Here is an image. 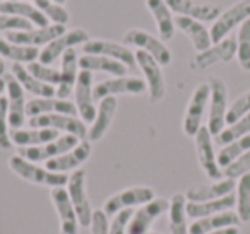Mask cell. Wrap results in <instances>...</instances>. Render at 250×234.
Wrapping results in <instances>:
<instances>
[{
  "label": "cell",
  "mask_w": 250,
  "mask_h": 234,
  "mask_svg": "<svg viewBox=\"0 0 250 234\" xmlns=\"http://www.w3.org/2000/svg\"><path fill=\"white\" fill-rule=\"evenodd\" d=\"M9 168L19 176V178L26 179V181L33 183V185L46 186V188H62L67 186L69 176L63 173H53L46 168H42L36 162H31L24 159L22 156L16 154L9 159Z\"/></svg>",
  "instance_id": "6da1fadb"
},
{
  "label": "cell",
  "mask_w": 250,
  "mask_h": 234,
  "mask_svg": "<svg viewBox=\"0 0 250 234\" xmlns=\"http://www.w3.org/2000/svg\"><path fill=\"white\" fill-rule=\"evenodd\" d=\"M156 193L151 186H129V188H124L120 192L113 193L111 196H108L103 203V212L108 217H113L115 214L122 212V210H132L136 207H143L146 203L153 202L156 198Z\"/></svg>",
  "instance_id": "7a4b0ae2"
},
{
  "label": "cell",
  "mask_w": 250,
  "mask_h": 234,
  "mask_svg": "<svg viewBox=\"0 0 250 234\" xmlns=\"http://www.w3.org/2000/svg\"><path fill=\"white\" fill-rule=\"evenodd\" d=\"M211 87V98H209V117L208 125L212 137L219 134L226 125V113H228V86L221 77H211L208 80Z\"/></svg>",
  "instance_id": "3957f363"
},
{
  "label": "cell",
  "mask_w": 250,
  "mask_h": 234,
  "mask_svg": "<svg viewBox=\"0 0 250 234\" xmlns=\"http://www.w3.org/2000/svg\"><path fill=\"white\" fill-rule=\"evenodd\" d=\"M124 45L125 46H134L137 50L149 53L161 67H167L171 63V52L165 41H161L160 38H156L154 35H151L149 31L141 28H132L124 35Z\"/></svg>",
  "instance_id": "277c9868"
},
{
  "label": "cell",
  "mask_w": 250,
  "mask_h": 234,
  "mask_svg": "<svg viewBox=\"0 0 250 234\" xmlns=\"http://www.w3.org/2000/svg\"><path fill=\"white\" fill-rule=\"evenodd\" d=\"M67 193H69V198L72 202V207L77 214V219H79L81 227H89L91 220H93L94 209L91 205L89 198H87L86 192V171L83 168L74 171L69 176V181H67Z\"/></svg>",
  "instance_id": "5b68a950"
},
{
  "label": "cell",
  "mask_w": 250,
  "mask_h": 234,
  "mask_svg": "<svg viewBox=\"0 0 250 234\" xmlns=\"http://www.w3.org/2000/svg\"><path fill=\"white\" fill-rule=\"evenodd\" d=\"M136 62L137 67L143 70L144 80L147 86V94H149V101L153 104L160 103L167 94V80H165L163 67L149 55V53L137 50L136 52Z\"/></svg>",
  "instance_id": "8992f818"
},
{
  "label": "cell",
  "mask_w": 250,
  "mask_h": 234,
  "mask_svg": "<svg viewBox=\"0 0 250 234\" xmlns=\"http://www.w3.org/2000/svg\"><path fill=\"white\" fill-rule=\"evenodd\" d=\"M247 19H250V0H238L231 7L223 11L221 16L212 22L211 31H209L212 45L228 38L229 33L238 26H242Z\"/></svg>",
  "instance_id": "52a82bcc"
},
{
  "label": "cell",
  "mask_w": 250,
  "mask_h": 234,
  "mask_svg": "<svg viewBox=\"0 0 250 234\" xmlns=\"http://www.w3.org/2000/svg\"><path fill=\"white\" fill-rule=\"evenodd\" d=\"M236 57V38L228 36L223 41L214 43L208 50L201 53H195L194 58L190 60V69L194 72H202L218 63H228Z\"/></svg>",
  "instance_id": "ba28073f"
},
{
  "label": "cell",
  "mask_w": 250,
  "mask_h": 234,
  "mask_svg": "<svg viewBox=\"0 0 250 234\" xmlns=\"http://www.w3.org/2000/svg\"><path fill=\"white\" fill-rule=\"evenodd\" d=\"M209 98H211V87L209 82H202L192 93L190 99H188L187 110L184 115V134L187 137H195L199 130L202 127V118H204L206 108L209 104Z\"/></svg>",
  "instance_id": "9c48e42d"
},
{
  "label": "cell",
  "mask_w": 250,
  "mask_h": 234,
  "mask_svg": "<svg viewBox=\"0 0 250 234\" xmlns=\"http://www.w3.org/2000/svg\"><path fill=\"white\" fill-rule=\"evenodd\" d=\"M89 33L83 28H74L67 29L63 35H60L59 38H55L52 43L45 46V48L40 52L38 62L45 63V65H53L67 50L76 48V46H83L89 41Z\"/></svg>",
  "instance_id": "30bf717a"
},
{
  "label": "cell",
  "mask_w": 250,
  "mask_h": 234,
  "mask_svg": "<svg viewBox=\"0 0 250 234\" xmlns=\"http://www.w3.org/2000/svg\"><path fill=\"white\" fill-rule=\"evenodd\" d=\"M28 125L33 128H52V130L63 132V134L76 135L77 138L84 140L87 137V127L79 117H70V115H42V117L28 118Z\"/></svg>",
  "instance_id": "8fae6325"
},
{
  "label": "cell",
  "mask_w": 250,
  "mask_h": 234,
  "mask_svg": "<svg viewBox=\"0 0 250 234\" xmlns=\"http://www.w3.org/2000/svg\"><path fill=\"white\" fill-rule=\"evenodd\" d=\"M147 93L146 80L141 77H113V79L101 80L94 86L93 96L94 101H101L108 96H115L118 94H132V96H141V94Z\"/></svg>",
  "instance_id": "7c38bea8"
},
{
  "label": "cell",
  "mask_w": 250,
  "mask_h": 234,
  "mask_svg": "<svg viewBox=\"0 0 250 234\" xmlns=\"http://www.w3.org/2000/svg\"><path fill=\"white\" fill-rule=\"evenodd\" d=\"M94 77L93 72H87V70H79V76H77V82L74 87V103L77 108V115L84 123H93L94 118H96V101L93 96L94 89Z\"/></svg>",
  "instance_id": "4fadbf2b"
},
{
  "label": "cell",
  "mask_w": 250,
  "mask_h": 234,
  "mask_svg": "<svg viewBox=\"0 0 250 234\" xmlns=\"http://www.w3.org/2000/svg\"><path fill=\"white\" fill-rule=\"evenodd\" d=\"M81 142V138H77L76 135L63 134L59 138L48 142V144L36 145V147H24L19 149V156H22L24 159L31 162H48L50 159H55L59 156L69 152L70 149H74Z\"/></svg>",
  "instance_id": "5bb4252c"
},
{
  "label": "cell",
  "mask_w": 250,
  "mask_h": 234,
  "mask_svg": "<svg viewBox=\"0 0 250 234\" xmlns=\"http://www.w3.org/2000/svg\"><path fill=\"white\" fill-rule=\"evenodd\" d=\"M83 52L84 55H101L113 58L124 63L129 70H134L137 67L136 53L124 43L110 41V39H89L86 45H83Z\"/></svg>",
  "instance_id": "9a60e30c"
},
{
  "label": "cell",
  "mask_w": 250,
  "mask_h": 234,
  "mask_svg": "<svg viewBox=\"0 0 250 234\" xmlns=\"http://www.w3.org/2000/svg\"><path fill=\"white\" fill-rule=\"evenodd\" d=\"M194 144L199 164H201L202 171L206 173V176L209 179H214V181L221 179L223 169L218 164V157L214 152V140H212V135L208 127H201V130L194 137Z\"/></svg>",
  "instance_id": "2e32d148"
},
{
  "label": "cell",
  "mask_w": 250,
  "mask_h": 234,
  "mask_svg": "<svg viewBox=\"0 0 250 234\" xmlns=\"http://www.w3.org/2000/svg\"><path fill=\"white\" fill-rule=\"evenodd\" d=\"M170 209V200L167 198H154L153 202L139 207L132 214V219L129 222L127 234H146L151 231L154 220L168 212Z\"/></svg>",
  "instance_id": "e0dca14e"
},
{
  "label": "cell",
  "mask_w": 250,
  "mask_h": 234,
  "mask_svg": "<svg viewBox=\"0 0 250 234\" xmlns=\"http://www.w3.org/2000/svg\"><path fill=\"white\" fill-rule=\"evenodd\" d=\"M67 31L65 26L59 24H50L46 28H33L28 31H11L5 35V39H9L11 43L22 46H33V48H45L48 43H52L55 38H59L60 35Z\"/></svg>",
  "instance_id": "ac0fdd59"
},
{
  "label": "cell",
  "mask_w": 250,
  "mask_h": 234,
  "mask_svg": "<svg viewBox=\"0 0 250 234\" xmlns=\"http://www.w3.org/2000/svg\"><path fill=\"white\" fill-rule=\"evenodd\" d=\"M5 79V93L9 101V127L12 130L22 128L26 123V91L21 84L16 80L12 74L4 76Z\"/></svg>",
  "instance_id": "d6986e66"
},
{
  "label": "cell",
  "mask_w": 250,
  "mask_h": 234,
  "mask_svg": "<svg viewBox=\"0 0 250 234\" xmlns=\"http://www.w3.org/2000/svg\"><path fill=\"white\" fill-rule=\"evenodd\" d=\"M177 16L195 19L199 22H214L221 16V7L216 4H197L194 0H165Z\"/></svg>",
  "instance_id": "ffe728a7"
},
{
  "label": "cell",
  "mask_w": 250,
  "mask_h": 234,
  "mask_svg": "<svg viewBox=\"0 0 250 234\" xmlns=\"http://www.w3.org/2000/svg\"><path fill=\"white\" fill-rule=\"evenodd\" d=\"M91 151H93L91 142L81 140L79 144L74 149H70L69 152H65V154L59 156V157H55V159H50L45 168L53 173H63V175H67L69 171L74 173V171H77V169H81V166H83L84 162H87V159L91 157Z\"/></svg>",
  "instance_id": "44dd1931"
},
{
  "label": "cell",
  "mask_w": 250,
  "mask_h": 234,
  "mask_svg": "<svg viewBox=\"0 0 250 234\" xmlns=\"http://www.w3.org/2000/svg\"><path fill=\"white\" fill-rule=\"evenodd\" d=\"M50 198L55 207L60 219V234H77L79 233V219L69 198L67 188H53L50 192Z\"/></svg>",
  "instance_id": "7402d4cb"
},
{
  "label": "cell",
  "mask_w": 250,
  "mask_h": 234,
  "mask_svg": "<svg viewBox=\"0 0 250 234\" xmlns=\"http://www.w3.org/2000/svg\"><path fill=\"white\" fill-rule=\"evenodd\" d=\"M70 115V117H79L77 115L76 103L69 99H59V98H33L26 104V117H42V115Z\"/></svg>",
  "instance_id": "603a6c76"
},
{
  "label": "cell",
  "mask_w": 250,
  "mask_h": 234,
  "mask_svg": "<svg viewBox=\"0 0 250 234\" xmlns=\"http://www.w3.org/2000/svg\"><path fill=\"white\" fill-rule=\"evenodd\" d=\"M117 106L118 99L115 96H108L100 101L96 110V118L91 123V127L87 128V140L98 142L108 134L111 123H113L115 113H117Z\"/></svg>",
  "instance_id": "cb8c5ba5"
},
{
  "label": "cell",
  "mask_w": 250,
  "mask_h": 234,
  "mask_svg": "<svg viewBox=\"0 0 250 234\" xmlns=\"http://www.w3.org/2000/svg\"><path fill=\"white\" fill-rule=\"evenodd\" d=\"M79 55L76 48L67 50L62 55V65H60V84L57 86V98L59 99H69L74 93V87L79 76Z\"/></svg>",
  "instance_id": "d4e9b609"
},
{
  "label": "cell",
  "mask_w": 250,
  "mask_h": 234,
  "mask_svg": "<svg viewBox=\"0 0 250 234\" xmlns=\"http://www.w3.org/2000/svg\"><path fill=\"white\" fill-rule=\"evenodd\" d=\"M235 188V179L223 178L209 185L192 186L185 192V196H187V202H209V200H218L226 195H231Z\"/></svg>",
  "instance_id": "484cf974"
},
{
  "label": "cell",
  "mask_w": 250,
  "mask_h": 234,
  "mask_svg": "<svg viewBox=\"0 0 250 234\" xmlns=\"http://www.w3.org/2000/svg\"><path fill=\"white\" fill-rule=\"evenodd\" d=\"M0 12L9 16H18L26 21H29L36 28H46L50 26V21L42 14L40 9L33 2H24V0H4L0 4Z\"/></svg>",
  "instance_id": "4316f807"
},
{
  "label": "cell",
  "mask_w": 250,
  "mask_h": 234,
  "mask_svg": "<svg viewBox=\"0 0 250 234\" xmlns=\"http://www.w3.org/2000/svg\"><path fill=\"white\" fill-rule=\"evenodd\" d=\"M146 7L153 14L154 21H156L158 35H160L161 41H170L175 36V18L171 9L165 0H146Z\"/></svg>",
  "instance_id": "83f0119b"
},
{
  "label": "cell",
  "mask_w": 250,
  "mask_h": 234,
  "mask_svg": "<svg viewBox=\"0 0 250 234\" xmlns=\"http://www.w3.org/2000/svg\"><path fill=\"white\" fill-rule=\"evenodd\" d=\"M175 26L182 33H185V36L192 41V45H194L197 53L204 52V50H208L212 45L211 33H209V29L202 22L190 18H185V16H177L175 18Z\"/></svg>",
  "instance_id": "f1b7e54d"
},
{
  "label": "cell",
  "mask_w": 250,
  "mask_h": 234,
  "mask_svg": "<svg viewBox=\"0 0 250 234\" xmlns=\"http://www.w3.org/2000/svg\"><path fill=\"white\" fill-rule=\"evenodd\" d=\"M59 132L52 130V128H18V130L11 132V140L12 145H18L19 149L24 147H36V145L48 144V142L59 138Z\"/></svg>",
  "instance_id": "f546056e"
},
{
  "label": "cell",
  "mask_w": 250,
  "mask_h": 234,
  "mask_svg": "<svg viewBox=\"0 0 250 234\" xmlns=\"http://www.w3.org/2000/svg\"><path fill=\"white\" fill-rule=\"evenodd\" d=\"M242 222L238 217V214L233 212V210H226L221 214H214V215L202 217V219H195L194 222L188 227V233L190 234H209L212 231L225 229V227L238 226Z\"/></svg>",
  "instance_id": "4dcf8cb0"
},
{
  "label": "cell",
  "mask_w": 250,
  "mask_h": 234,
  "mask_svg": "<svg viewBox=\"0 0 250 234\" xmlns=\"http://www.w3.org/2000/svg\"><path fill=\"white\" fill-rule=\"evenodd\" d=\"M11 74L16 77L19 84L22 86V89L26 93H31L35 98H55L57 96V89L53 86H48V84L42 82L36 77H33L29 74V70L26 69V65H21V63H12V70Z\"/></svg>",
  "instance_id": "1f68e13d"
},
{
  "label": "cell",
  "mask_w": 250,
  "mask_h": 234,
  "mask_svg": "<svg viewBox=\"0 0 250 234\" xmlns=\"http://www.w3.org/2000/svg\"><path fill=\"white\" fill-rule=\"evenodd\" d=\"M236 205V196L226 195L218 200H209V202H187V215L190 219H202V217L221 214L226 210H231Z\"/></svg>",
  "instance_id": "d6a6232c"
},
{
  "label": "cell",
  "mask_w": 250,
  "mask_h": 234,
  "mask_svg": "<svg viewBox=\"0 0 250 234\" xmlns=\"http://www.w3.org/2000/svg\"><path fill=\"white\" fill-rule=\"evenodd\" d=\"M79 69L87 70V72H103L110 74L113 77H125L127 74V67L124 63L117 62L113 58L101 55H83L79 57Z\"/></svg>",
  "instance_id": "836d02e7"
},
{
  "label": "cell",
  "mask_w": 250,
  "mask_h": 234,
  "mask_svg": "<svg viewBox=\"0 0 250 234\" xmlns=\"http://www.w3.org/2000/svg\"><path fill=\"white\" fill-rule=\"evenodd\" d=\"M187 217V196L185 193H175L170 200V209H168L171 234H190Z\"/></svg>",
  "instance_id": "e575fe53"
},
{
  "label": "cell",
  "mask_w": 250,
  "mask_h": 234,
  "mask_svg": "<svg viewBox=\"0 0 250 234\" xmlns=\"http://www.w3.org/2000/svg\"><path fill=\"white\" fill-rule=\"evenodd\" d=\"M0 57L11 60L14 63L28 65V63L36 62L40 58V50L33 48V46L16 45V43H11L9 39L0 36Z\"/></svg>",
  "instance_id": "d590c367"
},
{
  "label": "cell",
  "mask_w": 250,
  "mask_h": 234,
  "mask_svg": "<svg viewBox=\"0 0 250 234\" xmlns=\"http://www.w3.org/2000/svg\"><path fill=\"white\" fill-rule=\"evenodd\" d=\"M247 151H250V134L238 138V140H235V142H229V144L223 145V147L219 149V152L216 154L219 168L225 169L226 166H229L233 161H236V159L242 154H245Z\"/></svg>",
  "instance_id": "8d00e7d4"
},
{
  "label": "cell",
  "mask_w": 250,
  "mask_h": 234,
  "mask_svg": "<svg viewBox=\"0 0 250 234\" xmlns=\"http://www.w3.org/2000/svg\"><path fill=\"white\" fill-rule=\"evenodd\" d=\"M249 134H250V113L245 115L243 118H240L235 123L226 125V127L214 137V142L223 147V145L238 140V138L245 137V135H249Z\"/></svg>",
  "instance_id": "74e56055"
},
{
  "label": "cell",
  "mask_w": 250,
  "mask_h": 234,
  "mask_svg": "<svg viewBox=\"0 0 250 234\" xmlns=\"http://www.w3.org/2000/svg\"><path fill=\"white\" fill-rule=\"evenodd\" d=\"M33 4L36 5V9L42 11V14L48 19L52 24L65 26L70 19V14L63 5L57 4L53 0H31Z\"/></svg>",
  "instance_id": "f35d334b"
},
{
  "label": "cell",
  "mask_w": 250,
  "mask_h": 234,
  "mask_svg": "<svg viewBox=\"0 0 250 234\" xmlns=\"http://www.w3.org/2000/svg\"><path fill=\"white\" fill-rule=\"evenodd\" d=\"M236 60L245 72H250V19L238 28L236 35Z\"/></svg>",
  "instance_id": "ab89813d"
},
{
  "label": "cell",
  "mask_w": 250,
  "mask_h": 234,
  "mask_svg": "<svg viewBox=\"0 0 250 234\" xmlns=\"http://www.w3.org/2000/svg\"><path fill=\"white\" fill-rule=\"evenodd\" d=\"M236 214L242 222H250V173L236 185Z\"/></svg>",
  "instance_id": "60d3db41"
},
{
  "label": "cell",
  "mask_w": 250,
  "mask_h": 234,
  "mask_svg": "<svg viewBox=\"0 0 250 234\" xmlns=\"http://www.w3.org/2000/svg\"><path fill=\"white\" fill-rule=\"evenodd\" d=\"M26 69L29 70L33 77H36L42 82L48 84V86H53L57 89V86L60 84V69H55L53 65H45L42 62H31L26 65Z\"/></svg>",
  "instance_id": "b9f144b4"
},
{
  "label": "cell",
  "mask_w": 250,
  "mask_h": 234,
  "mask_svg": "<svg viewBox=\"0 0 250 234\" xmlns=\"http://www.w3.org/2000/svg\"><path fill=\"white\" fill-rule=\"evenodd\" d=\"M250 113V89L245 91L242 96H238L228 108L226 113V125H231Z\"/></svg>",
  "instance_id": "7bdbcfd3"
},
{
  "label": "cell",
  "mask_w": 250,
  "mask_h": 234,
  "mask_svg": "<svg viewBox=\"0 0 250 234\" xmlns=\"http://www.w3.org/2000/svg\"><path fill=\"white\" fill-rule=\"evenodd\" d=\"M0 149H12L11 132H9V101L7 96L0 98Z\"/></svg>",
  "instance_id": "ee69618b"
},
{
  "label": "cell",
  "mask_w": 250,
  "mask_h": 234,
  "mask_svg": "<svg viewBox=\"0 0 250 234\" xmlns=\"http://www.w3.org/2000/svg\"><path fill=\"white\" fill-rule=\"evenodd\" d=\"M249 173H250V151H247L236 161H233L231 164L223 169V176L229 179L242 178V176L249 175Z\"/></svg>",
  "instance_id": "f6af8a7d"
},
{
  "label": "cell",
  "mask_w": 250,
  "mask_h": 234,
  "mask_svg": "<svg viewBox=\"0 0 250 234\" xmlns=\"http://www.w3.org/2000/svg\"><path fill=\"white\" fill-rule=\"evenodd\" d=\"M33 29V24L29 21L18 16H9L0 12V33H11V31H28Z\"/></svg>",
  "instance_id": "bcb514c9"
},
{
  "label": "cell",
  "mask_w": 250,
  "mask_h": 234,
  "mask_svg": "<svg viewBox=\"0 0 250 234\" xmlns=\"http://www.w3.org/2000/svg\"><path fill=\"white\" fill-rule=\"evenodd\" d=\"M132 214L134 210H122V212L115 214L110 222V227H108V234H127Z\"/></svg>",
  "instance_id": "7dc6e473"
},
{
  "label": "cell",
  "mask_w": 250,
  "mask_h": 234,
  "mask_svg": "<svg viewBox=\"0 0 250 234\" xmlns=\"http://www.w3.org/2000/svg\"><path fill=\"white\" fill-rule=\"evenodd\" d=\"M108 215L103 212V209H96L93 214V220H91V234H108Z\"/></svg>",
  "instance_id": "c3c4849f"
},
{
  "label": "cell",
  "mask_w": 250,
  "mask_h": 234,
  "mask_svg": "<svg viewBox=\"0 0 250 234\" xmlns=\"http://www.w3.org/2000/svg\"><path fill=\"white\" fill-rule=\"evenodd\" d=\"M209 234H240V229L236 226L231 227H225V229H218V231H212Z\"/></svg>",
  "instance_id": "681fc988"
},
{
  "label": "cell",
  "mask_w": 250,
  "mask_h": 234,
  "mask_svg": "<svg viewBox=\"0 0 250 234\" xmlns=\"http://www.w3.org/2000/svg\"><path fill=\"white\" fill-rule=\"evenodd\" d=\"M4 93H5V79L0 77V98L4 96Z\"/></svg>",
  "instance_id": "f907efd6"
},
{
  "label": "cell",
  "mask_w": 250,
  "mask_h": 234,
  "mask_svg": "<svg viewBox=\"0 0 250 234\" xmlns=\"http://www.w3.org/2000/svg\"><path fill=\"white\" fill-rule=\"evenodd\" d=\"M5 74V63H4V58L0 57V77H4Z\"/></svg>",
  "instance_id": "816d5d0a"
},
{
  "label": "cell",
  "mask_w": 250,
  "mask_h": 234,
  "mask_svg": "<svg viewBox=\"0 0 250 234\" xmlns=\"http://www.w3.org/2000/svg\"><path fill=\"white\" fill-rule=\"evenodd\" d=\"M53 2H57V4H60V5H63L67 2V0H53Z\"/></svg>",
  "instance_id": "f5cc1de1"
},
{
  "label": "cell",
  "mask_w": 250,
  "mask_h": 234,
  "mask_svg": "<svg viewBox=\"0 0 250 234\" xmlns=\"http://www.w3.org/2000/svg\"><path fill=\"white\" fill-rule=\"evenodd\" d=\"M146 234H161V233H156V231H149V233H146Z\"/></svg>",
  "instance_id": "db71d44e"
},
{
  "label": "cell",
  "mask_w": 250,
  "mask_h": 234,
  "mask_svg": "<svg viewBox=\"0 0 250 234\" xmlns=\"http://www.w3.org/2000/svg\"><path fill=\"white\" fill-rule=\"evenodd\" d=\"M2 2H4V0H0V4H2Z\"/></svg>",
  "instance_id": "11a10c76"
}]
</instances>
